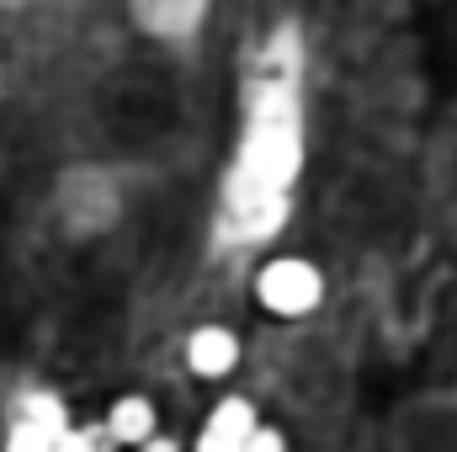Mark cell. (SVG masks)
Returning a JSON list of instances; mask_svg holds the SVG:
<instances>
[{"label":"cell","instance_id":"6da1fadb","mask_svg":"<svg viewBox=\"0 0 457 452\" xmlns=\"http://www.w3.org/2000/svg\"><path fill=\"white\" fill-rule=\"evenodd\" d=\"M255 298H261V309L277 314V320H303V314L320 309L325 277H320V266L303 261V255H277V261H266V266L255 272Z\"/></svg>","mask_w":457,"mask_h":452},{"label":"cell","instance_id":"7a4b0ae2","mask_svg":"<svg viewBox=\"0 0 457 452\" xmlns=\"http://www.w3.org/2000/svg\"><path fill=\"white\" fill-rule=\"evenodd\" d=\"M187 367H192V378H203V383L228 378V372L239 367V336H234L228 325H197V331L187 336Z\"/></svg>","mask_w":457,"mask_h":452},{"label":"cell","instance_id":"3957f363","mask_svg":"<svg viewBox=\"0 0 457 452\" xmlns=\"http://www.w3.org/2000/svg\"><path fill=\"white\" fill-rule=\"evenodd\" d=\"M107 431H112L117 448H144L154 431H160V415H154V399H144V394H122L107 405V421H102Z\"/></svg>","mask_w":457,"mask_h":452},{"label":"cell","instance_id":"277c9868","mask_svg":"<svg viewBox=\"0 0 457 452\" xmlns=\"http://www.w3.org/2000/svg\"><path fill=\"white\" fill-rule=\"evenodd\" d=\"M255 426H261L255 405H250L245 394H224V399L208 410V426H203V431H219V437H228V442H245Z\"/></svg>","mask_w":457,"mask_h":452},{"label":"cell","instance_id":"5b68a950","mask_svg":"<svg viewBox=\"0 0 457 452\" xmlns=\"http://www.w3.org/2000/svg\"><path fill=\"white\" fill-rule=\"evenodd\" d=\"M21 421H37V426H48L54 437H59V431H70V410H64V399H59V394H48V389H37V394H27V399H21Z\"/></svg>","mask_w":457,"mask_h":452},{"label":"cell","instance_id":"8992f818","mask_svg":"<svg viewBox=\"0 0 457 452\" xmlns=\"http://www.w3.org/2000/svg\"><path fill=\"white\" fill-rule=\"evenodd\" d=\"M54 431L48 426H37V421H16L11 431H5V452H54Z\"/></svg>","mask_w":457,"mask_h":452},{"label":"cell","instance_id":"52a82bcc","mask_svg":"<svg viewBox=\"0 0 457 452\" xmlns=\"http://www.w3.org/2000/svg\"><path fill=\"white\" fill-rule=\"evenodd\" d=\"M107 448H117L112 442V431L107 426H91V431H59V442H54V452H107Z\"/></svg>","mask_w":457,"mask_h":452},{"label":"cell","instance_id":"ba28073f","mask_svg":"<svg viewBox=\"0 0 457 452\" xmlns=\"http://www.w3.org/2000/svg\"><path fill=\"white\" fill-rule=\"evenodd\" d=\"M245 452H287V437H282L277 426H266V421H261V426L245 437Z\"/></svg>","mask_w":457,"mask_h":452},{"label":"cell","instance_id":"9c48e42d","mask_svg":"<svg viewBox=\"0 0 457 452\" xmlns=\"http://www.w3.org/2000/svg\"><path fill=\"white\" fill-rule=\"evenodd\" d=\"M192 452H245V442H228V437H219V431H203Z\"/></svg>","mask_w":457,"mask_h":452},{"label":"cell","instance_id":"30bf717a","mask_svg":"<svg viewBox=\"0 0 457 452\" xmlns=\"http://www.w3.org/2000/svg\"><path fill=\"white\" fill-rule=\"evenodd\" d=\"M133 452H181V442H170V437H160V431H154L144 448H133Z\"/></svg>","mask_w":457,"mask_h":452}]
</instances>
